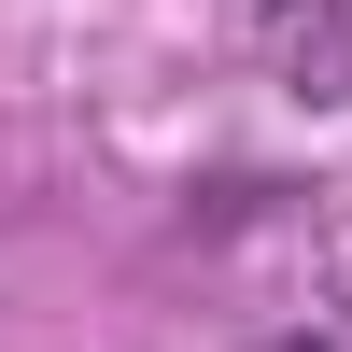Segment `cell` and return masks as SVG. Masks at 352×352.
<instances>
[{"label": "cell", "mask_w": 352, "mask_h": 352, "mask_svg": "<svg viewBox=\"0 0 352 352\" xmlns=\"http://www.w3.org/2000/svg\"><path fill=\"white\" fill-rule=\"evenodd\" d=\"M282 352H338V338H282Z\"/></svg>", "instance_id": "obj_2"}, {"label": "cell", "mask_w": 352, "mask_h": 352, "mask_svg": "<svg viewBox=\"0 0 352 352\" xmlns=\"http://www.w3.org/2000/svg\"><path fill=\"white\" fill-rule=\"evenodd\" d=\"M268 56L310 113H338L352 99V0H268Z\"/></svg>", "instance_id": "obj_1"}]
</instances>
